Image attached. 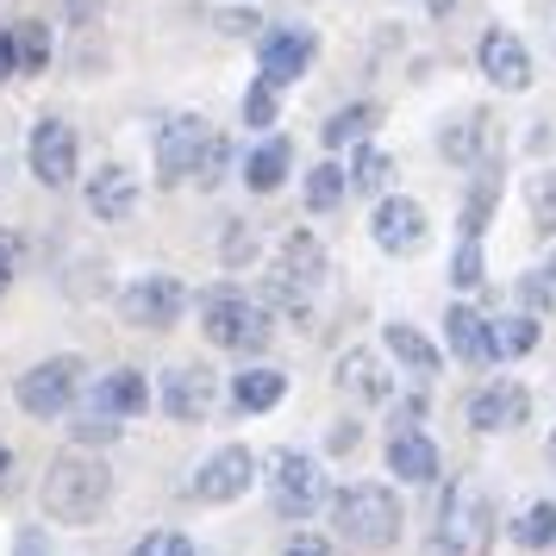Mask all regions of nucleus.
<instances>
[{"label":"nucleus","instance_id":"nucleus-1","mask_svg":"<svg viewBox=\"0 0 556 556\" xmlns=\"http://www.w3.org/2000/svg\"><path fill=\"white\" fill-rule=\"evenodd\" d=\"M106 501H113V469H106L94 451H63L45 476V513L63 519V526H88L101 519Z\"/></svg>","mask_w":556,"mask_h":556},{"label":"nucleus","instance_id":"nucleus-2","mask_svg":"<svg viewBox=\"0 0 556 556\" xmlns=\"http://www.w3.org/2000/svg\"><path fill=\"white\" fill-rule=\"evenodd\" d=\"M494 544V513H488V494H481L476 476H456L444 488V506H438V526H431V556H481Z\"/></svg>","mask_w":556,"mask_h":556},{"label":"nucleus","instance_id":"nucleus-3","mask_svg":"<svg viewBox=\"0 0 556 556\" xmlns=\"http://www.w3.org/2000/svg\"><path fill=\"white\" fill-rule=\"evenodd\" d=\"M401 513L406 506L394 501L381 481H351V488L331 494V519H338V531H344L351 544H363V551H388V544L401 538Z\"/></svg>","mask_w":556,"mask_h":556},{"label":"nucleus","instance_id":"nucleus-4","mask_svg":"<svg viewBox=\"0 0 556 556\" xmlns=\"http://www.w3.org/2000/svg\"><path fill=\"white\" fill-rule=\"evenodd\" d=\"M201 326L219 351H263L269 344V313L244 294V288H206L201 294Z\"/></svg>","mask_w":556,"mask_h":556},{"label":"nucleus","instance_id":"nucleus-5","mask_svg":"<svg viewBox=\"0 0 556 556\" xmlns=\"http://www.w3.org/2000/svg\"><path fill=\"white\" fill-rule=\"evenodd\" d=\"M76 394H81V356H51V363H38V369H26V376L13 381V401H20V413H31V419L70 413Z\"/></svg>","mask_w":556,"mask_h":556},{"label":"nucleus","instance_id":"nucleus-6","mask_svg":"<svg viewBox=\"0 0 556 556\" xmlns=\"http://www.w3.org/2000/svg\"><path fill=\"white\" fill-rule=\"evenodd\" d=\"M269 494H276L281 519H306V513H319V506L331 501L319 463H313V456H301V451H281L276 463H269Z\"/></svg>","mask_w":556,"mask_h":556},{"label":"nucleus","instance_id":"nucleus-7","mask_svg":"<svg viewBox=\"0 0 556 556\" xmlns=\"http://www.w3.org/2000/svg\"><path fill=\"white\" fill-rule=\"evenodd\" d=\"M119 313H126V326H144V331H169L188 313V288L176 276H138L119 294Z\"/></svg>","mask_w":556,"mask_h":556},{"label":"nucleus","instance_id":"nucleus-8","mask_svg":"<svg viewBox=\"0 0 556 556\" xmlns=\"http://www.w3.org/2000/svg\"><path fill=\"white\" fill-rule=\"evenodd\" d=\"M201 144H206V119L201 113H169V119L156 126V181H163V188L188 181Z\"/></svg>","mask_w":556,"mask_h":556},{"label":"nucleus","instance_id":"nucleus-9","mask_svg":"<svg viewBox=\"0 0 556 556\" xmlns=\"http://www.w3.org/2000/svg\"><path fill=\"white\" fill-rule=\"evenodd\" d=\"M26 156H31V176L45 181V188H70V181H76V163H81V144L63 119H38Z\"/></svg>","mask_w":556,"mask_h":556},{"label":"nucleus","instance_id":"nucleus-10","mask_svg":"<svg viewBox=\"0 0 556 556\" xmlns=\"http://www.w3.org/2000/svg\"><path fill=\"white\" fill-rule=\"evenodd\" d=\"M251 481H256V456L244 451V444H226V451H213L201 469H194V481H188V488H194V501L219 506V501H238Z\"/></svg>","mask_w":556,"mask_h":556},{"label":"nucleus","instance_id":"nucleus-11","mask_svg":"<svg viewBox=\"0 0 556 556\" xmlns=\"http://www.w3.org/2000/svg\"><path fill=\"white\" fill-rule=\"evenodd\" d=\"M526 413H531V394H526V381H488V388H476L469 394V426L476 431H519L526 426Z\"/></svg>","mask_w":556,"mask_h":556},{"label":"nucleus","instance_id":"nucleus-12","mask_svg":"<svg viewBox=\"0 0 556 556\" xmlns=\"http://www.w3.org/2000/svg\"><path fill=\"white\" fill-rule=\"evenodd\" d=\"M313 31L306 26H281V31H269L263 45H256V63H263V76L256 81H269V88H281V81H301L306 76V63H313Z\"/></svg>","mask_w":556,"mask_h":556},{"label":"nucleus","instance_id":"nucleus-13","mask_svg":"<svg viewBox=\"0 0 556 556\" xmlns=\"http://www.w3.org/2000/svg\"><path fill=\"white\" fill-rule=\"evenodd\" d=\"M213 401H219V381L206 363H181L163 376V413L169 419H213Z\"/></svg>","mask_w":556,"mask_h":556},{"label":"nucleus","instance_id":"nucleus-14","mask_svg":"<svg viewBox=\"0 0 556 556\" xmlns=\"http://www.w3.org/2000/svg\"><path fill=\"white\" fill-rule=\"evenodd\" d=\"M476 56H481V76L494 81V88H506V94L531 88V51L513 38V31L488 26V31H481V45H476Z\"/></svg>","mask_w":556,"mask_h":556},{"label":"nucleus","instance_id":"nucleus-15","mask_svg":"<svg viewBox=\"0 0 556 556\" xmlns=\"http://www.w3.org/2000/svg\"><path fill=\"white\" fill-rule=\"evenodd\" d=\"M369 231H376V244L381 251H419L426 244V206L419 201H406V194H388V201H376V219H369Z\"/></svg>","mask_w":556,"mask_h":556},{"label":"nucleus","instance_id":"nucleus-16","mask_svg":"<svg viewBox=\"0 0 556 556\" xmlns=\"http://www.w3.org/2000/svg\"><path fill=\"white\" fill-rule=\"evenodd\" d=\"M144 401H151V388H144L138 369H113V376H101L88 388V413L106 419V426H126L131 413H144Z\"/></svg>","mask_w":556,"mask_h":556},{"label":"nucleus","instance_id":"nucleus-17","mask_svg":"<svg viewBox=\"0 0 556 556\" xmlns=\"http://www.w3.org/2000/svg\"><path fill=\"white\" fill-rule=\"evenodd\" d=\"M88 213L94 219H131L138 213V176H131L126 163H101L88 176Z\"/></svg>","mask_w":556,"mask_h":556},{"label":"nucleus","instance_id":"nucleus-18","mask_svg":"<svg viewBox=\"0 0 556 556\" xmlns=\"http://www.w3.org/2000/svg\"><path fill=\"white\" fill-rule=\"evenodd\" d=\"M444 344H451L456 363H501L494 356V331H488V319L476 306H451L444 313Z\"/></svg>","mask_w":556,"mask_h":556},{"label":"nucleus","instance_id":"nucleus-19","mask_svg":"<svg viewBox=\"0 0 556 556\" xmlns=\"http://www.w3.org/2000/svg\"><path fill=\"white\" fill-rule=\"evenodd\" d=\"M438 444H431L426 431H394L388 438V476H401V481H438Z\"/></svg>","mask_w":556,"mask_h":556},{"label":"nucleus","instance_id":"nucleus-20","mask_svg":"<svg viewBox=\"0 0 556 556\" xmlns=\"http://www.w3.org/2000/svg\"><path fill=\"white\" fill-rule=\"evenodd\" d=\"M338 388H351L356 401H388L394 394V381H388V363L376 351H344L338 356Z\"/></svg>","mask_w":556,"mask_h":556},{"label":"nucleus","instance_id":"nucleus-21","mask_svg":"<svg viewBox=\"0 0 556 556\" xmlns=\"http://www.w3.org/2000/svg\"><path fill=\"white\" fill-rule=\"evenodd\" d=\"M276 276H288L294 288L326 281V244H319L313 231H288V238H281V269Z\"/></svg>","mask_w":556,"mask_h":556},{"label":"nucleus","instance_id":"nucleus-22","mask_svg":"<svg viewBox=\"0 0 556 556\" xmlns=\"http://www.w3.org/2000/svg\"><path fill=\"white\" fill-rule=\"evenodd\" d=\"M288 163H294V144H288V138H263V144L244 156V181H251L256 194H269V188H281Z\"/></svg>","mask_w":556,"mask_h":556},{"label":"nucleus","instance_id":"nucleus-23","mask_svg":"<svg viewBox=\"0 0 556 556\" xmlns=\"http://www.w3.org/2000/svg\"><path fill=\"white\" fill-rule=\"evenodd\" d=\"M281 394H288V376L281 369H244V376L231 381V406L238 413H269Z\"/></svg>","mask_w":556,"mask_h":556},{"label":"nucleus","instance_id":"nucleus-24","mask_svg":"<svg viewBox=\"0 0 556 556\" xmlns=\"http://www.w3.org/2000/svg\"><path fill=\"white\" fill-rule=\"evenodd\" d=\"M481 144H488V113H463L456 126H444L438 131V151L451 156V163H481Z\"/></svg>","mask_w":556,"mask_h":556},{"label":"nucleus","instance_id":"nucleus-25","mask_svg":"<svg viewBox=\"0 0 556 556\" xmlns=\"http://www.w3.org/2000/svg\"><path fill=\"white\" fill-rule=\"evenodd\" d=\"M376 119H381V106L356 101V106H344V113H331L319 138H326V151H344V144H363V138L376 131Z\"/></svg>","mask_w":556,"mask_h":556},{"label":"nucleus","instance_id":"nucleus-26","mask_svg":"<svg viewBox=\"0 0 556 556\" xmlns=\"http://www.w3.org/2000/svg\"><path fill=\"white\" fill-rule=\"evenodd\" d=\"M13 70H26V76H45L51 70V26L45 20L13 26Z\"/></svg>","mask_w":556,"mask_h":556},{"label":"nucleus","instance_id":"nucleus-27","mask_svg":"<svg viewBox=\"0 0 556 556\" xmlns=\"http://www.w3.org/2000/svg\"><path fill=\"white\" fill-rule=\"evenodd\" d=\"M513 544L519 551H551L556 544V501H538L513 519Z\"/></svg>","mask_w":556,"mask_h":556},{"label":"nucleus","instance_id":"nucleus-28","mask_svg":"<svg viewBox=\"0 0 556 556\" xmlns=\"http://www.w3.org/2000/svg\"><path fill=\"white\" fill-rule=\"evenodd\" d=\"M381 344H388V356H401L406 369H419V376H426V369H438V344H431L426 331L388 326V338H381Z\"/></svg>","mask_w":556,"mask_h":556},{"label":"nucleus","instance_id":"nucleus-29","mask_svg":"<svg viewBox=\"0 0 556 556\" xmlns=\"http://www.w3.org/2000/svg\"><path fill=\"white\" fill-rule=\"evenodd\" d=\"M226 169H231V138L226 131H206V144H201V156H194V188H219L226 181Z\"/></svg>","mask_w":556,"mask_h":556},{"label":"nucleus","instance_id":"nucleus-30","mask_svg":"<svg viewBox=\"0 0 556 556\" xmlns=\"http://www.w3.org/2000/svg\"><path fill=\"white\" fill-rule=\"evenodd\" d=\"M344 194H351V188H344V169H338V163H313V176H306V206H313V213H338Z\"/></svg>","mask_w":556,"mask_h":556},{"label":"nucleus","instance_id":"nucleus-31","mask_svg":"<svg viewBox=\"0 0 556 556\" xmlns=\"http://www.w3.org/2000/svg\"><path fill=\"white\" fill-rule=\"evenodd\" d=\"M388 156L376 151V144H356V156H351V176H344V188H363V194H381V181H388Z\"/></svg>","mask_w":556,"mask_h":556},{"label":"nucleus","instance_id":"nucleus-32","mask_svg":"<svg viewBox=\"0 0 556 556\" xmlns=\"http://www.w3.org/2000/svg\"><path fill=\"white\" fill-rule=\"evenodd\" d=\"M488 331H494V356L538 351V319H526V313H513V319H501V326H488Z\"/></svg>","mask_w":556,"mask_h":556},{"label":"nucleus","instance_id":"nucleus-33","mask_svg":"<svg viewBox=\"0 0 556 556\" xmlns=\"http://www.w3.org/2000/svg\"><path fill=\"white\" fill-rule=\"evenodd\" d=\"M494 194H501V176H494V169H488V176L476 181V194H469V206H463V238H469V244H476L481 219H488V213H494Z\"/></svg>","mask_w":556,"mask_h":556},{"label":"nucleus","instance_id":"nucleus-34","mask_svg":"<svg viewBox=\"0 0 556 556\" xmlns=\"http://www.w3.org/2000/svg\"><path fill=\"white\" fill-rule=\"evenodd\" d=\"M531 226L544 231V238H556V169L531 181Z\"/></svg>","mask_w":556,"mask_h":556},{"label":"nucleus","instance_id":"nucleus-35","mask_svg":"<svg viewBox=\"0 0 556 556\" xmlns=\"http://www.w3.org/2000/svg\"><path fill=\"white\" fill-rule=\"evenodd\" d=\"M263 301L281 306V313H294V319H306V288H294V281L276 276V269H269V281H263Z\"/></svg>","mask_w":556,"mask_h":556},{"label":"nucleus","instance_id":"nucleus-36","mask_svg":"<svg viewBox=\"0 0 556 556\" xmlns=\"http://www.w3.org/2000/svg\"><path fill=\"white\" fill-rule=\"evenodd\" d=\"M244 126H276V88L269 81H251V94H244Z\"/></svg>","mask_w":556,"mask_h":556},{"label":"nucleus","instance_id":"nucleus-37","mask_svg":"<svg viewBox=\"0 0 556 556\" xmlns=\"http://www.w3.org/2000/svg\"><path fill=\"white\" fill-rule=\"evenodd\" d=\"M131 556H194V544L181 538V531H151V538H138Z\"/></svg>","mask_w":556,"mask_h":556},{"label":"nucleus","instance_id":"nucleus-38","mask_svg":"<svg viewBox=\"0 0 556 556\" xmlns=\"http://www.w3.org/2000/svg\"><path fill=\"white\" fill-rule=\"evenodd\" d=\"M451 281H456V288H476V281H481V244H469V238L456 244V256H451Z\"/></svg>","mask_w":556,"mask_h":556},{"label":"nucleus","instance_id":"nucleus-39","mask_svg":"<svg viewBox=\"0 0 556 556\" xmlns=\"http://www.w3.org/2000/svg\"><path fill=\"white\" fill-rule=\"evenodd\" d=\"M519 301H526V319H538V313L551 306V281H544V276H526V281H519Z\"/></svg>","mask_w":556,"mask_h":556},{"label":"nucleus","instance_id":"nucleus-40","mask_svg":"<svg viewBox=\"0 0 556 556\" xmlns=\"http://www.w3.org/2000/svg\"><path fill=\"white\" fill-rule=\"evenodd\" d=\"M281 556H338V551H331L326 538H313V531H301V538H288V551H281Z\"/></svg>","mask_w":556,"mask_h":556},{"label":"nucleus","instance_id":"nucleus-41","mask_svg":"<svg viewBox=\"0 0 556 556\" xmlns=\"http://www.w3.org/2000/svg\"><path fill=\"white\" fill-rule=\"evenodd\" d=\"M13 556H51V544H45V531L26 526L20 538H13Z\"/></svg>","mask_w":556,"mask_h":556},{"label":"nucleus","instance_id":"nucleus-42","mask_svg":"<svg viewBox=\"0 0 556 556\" xmlns=\"http://www.w3.org/2000/svg\"><path fill=\"white\" fill-rule=\"evenodd\" d=\"M13 269H20V244H7V238H0V294H7Z\"/></svg>","mask_w":556,"mask_h":556},{"label":"nucleus","instance_id":"nucleus-43","mask_svg":"<svg viewBox=\"0 0 556 556\" xmlns=\"http://www.w3.org/2000/svg\"><path fill=\"white\" fill-rule=\"evenodd\" d=\"M219 26H226V31H256V7H238V13L219 20Z\"/></svg>","mask_w":556,"mask_h":556},{"label":"nucleus","instance_id":"nucleus-44","mask_svg":"<svg viewBox=\"0 0 556 556\" xmlns=\"http://www.w3.org/2000/svg\"><path fill=\"white\" fill-rule=\"evenodd\" d=\"M94 13H101V0H70V20H76V26H88Z\"/></svg>","mask_w":556,"mask_h":556},{"label":"nucleus","instance_id":"nucleus-45","mask_svg":"<svg viewBox=\"0 0 556 556\" xmlns=\"http://www.w3.org/2000/svg\"><path fill=\"white\" fill-rule=\"evenodd\" d=\"M13 76V31H0V81Z\"/></svg>","mask_w":556,"mask_h":556},{"label":"nucleus","instance_id":"nucleus-46","mask_svg":"<svg viewBox=\"0 0 556 556\" xmlns=\"http://www.w3.org/2000/svg\"><path fill=\"white\" fill-rule=\"evenodd\" d=\"M426 13H431V20H451V13H456V0H426Z\"/></svg>","mask_w":556,"mask_h":556},{"label":"nucleus","instance_id":"nucleus-47","mask_svg":"<svg viewBox=\"0 0 556 556\" xmlns=\"http://www.w3.org/2000/svg\"><path fill=\"white\" fill-rule=\"evenodd\" d=\"M7 481H13V451L0 444V488H7Z\"/></svg>","mask_w":556,"mask_h":556},{"label":"nucleus","instance_id":"nucleus-48","mask_svg":"<svg viewBox=\"0 0 556 556\" xmlns=\"http://www.w3.org/2000/svg\"><path fill=\"white\" fill-rule=\"evenodd\" d=\"M544 451H551V469H556V431H551V444H544Z\"/></svg>","mask_w":556,"mask_h":556}]
</instances>
